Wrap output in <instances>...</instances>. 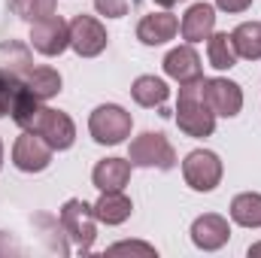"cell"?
Segmentation results:
<instances>
[{
    "label": "cell",
    "mask_w": 261,
    "mask_h": 258,
    "mask_svg": "<svg viewBox=\"0 0 261 258\" xmlns=\"http://www.w3.org/2000/svg\"><path fill=\"white\" fill-rule=\"evenodd\" d=\"M261 255V243H255V246H249V258H255Z\"/></svg>",
    "instance_id": "obj_26"
},
{
    "label": "cell",
    "mask_w": 261,
    "mask_h": 258,
    "mask_svg": "<svg viewBox=\"0 0 261 258\" xmlns=\"http://www.w3.org/2000/svg\"><path fill=\"white\" fill-rule=\"evenodd\" d=\"M203 100L213 110V116L234 119L243 110V91L231 79H203Z\"/></svg>",
    "instance_id": "obj_10"
},
{
    "label": "cell",
    "mask_w": 261,
    "mask_h": 258,
    "mask_svg": "<svg viewBox=\"0 0 261 258\" xmlns=\"http://www.w3.org/2000/svg\"><path fill=\"white\" fill-rule=\"evenodd\" d=\"M34 134H40L52 149H70L73 146V140H76V125H73V119L61 113V110H49V107H40V113L34 116V122H31V128Z\"/></svg>",
    "instance_id": "obj_5"
},
{
    "label": "cell",
    "mask_w": 261,
    "mask_h": 258,
    "mask_svg": "<svg viewBox=\"0 0 261 258\" xmlns=\"http://www.w3.org/2000/svg\"><path fill=\"white\" fill-rule=\"evenodd\" d=\"M94 222H97L94 219V210L85 200H79V197H70L64 207H61V228H64V234L73 237V243L82 252H88L91 243H94V237H97Z\"/></svg>",
    "instance_id": "obj_4"
},
{
    "label": "cell",
    "mask_w": 261,
    "mask_h": 258,
    "mask_svg": "<svg viewBox=\"0 0 261 258\" xmlns=\"http://www.w3.org/2000/svg\"><path fill=\"white\" fill-rule=\"evenodd\" d=\"M130 94L140 107H161L167 97H170V88L164 79L158 76H140L134 85H130Z\"/></svg>",
    "instance_id": "obj_17"
},
{
    "label": "cell",
    "mask_w": 261,
    "mask_h": 258,
    "mask_svg": "<svg viewBox=\"0 0 261 258\" xmlns=\"http://www.w3.org/2000/svg\"><path fill=\"white\" fill-rule=\"evenodd\" d=\"M176 125L189 137H210L216 131V116L203 100V79L179 85V104H176Z\"/></svg>",
    "instance_id": "obj_1"
},
{
    "label": "cell",
    "mask_w": 261,
    "mask_h": 258,
    "mask_svg": "<svg viewBox=\"0 0 261 258\" xmlns=\"http://www.w3.org/2000/svg\"><path fill=\"white\" fill-rule=\"evenodd\" d=\"M228 237H231L228 219L219 216V213H206V216L195 219V225H192V240H195L197 249H203V252L222 249L228 243Z\"/></svg>",
    "instance_id": "obj_11"
},
{
    "label": "cell",
    "mask_w": 261,
    "mask_h": 258,
    "mask_svg": "<svg viewBox=\"0 0 261 258\" xmlns=\"http://www.w3.org/2000/svg\"><path fill=\"white\" fill-rule=\"evenodd\" d=\"M206 55H210V64L216 70H231L237 64V49L231 43V34H210L206 40Z\"/></svg>",
    "instance_id": "obj_21"
},
{
    "label": "cell",
    "mask_w": 261,
    "mask_h": 258,
    "mask_svg": "<svg viewBox=\"0 0 261 258\" xmlns=\"http://www.w3.org/2000/svg\"><path fill=\"white\" fill-rule=\"evenodd\" d=\"M216 6L225 9V12H243V9L252 6V0H216Z\"/></svg>",
    "instance_id": "obj_25"
},
{
    "label": "cell",
    "mask_w": 261,
    "mask_h": 258,
    "mask_svg": "<svg viewBox=\"0 0 261 258\" xmlns=\"http://www.w3.org/2000/svg\"><path fill=\"white\" fill-rule=\"evenodd\" d=\"M179 31V21L176 15L170 12H152V15H143L140 24H137V40L146 43V46H161L167 40H173Z\"/></svg>",
    "instance_id": "obj_12"
},
{
    "label": "cell",
    "mask_w": 261,
    "mask_h": 258,
    "mask_svg": "<svg viewBox=\"0 0 261 258\" xmlns=\"http://www.w3.org/2000/svg\"><path fill=\"white\" fill-rule=\"evenodd\" d=\"M155 3H161V6H173V3H179V0H155Z\"/></svg>",
    "instance_id": "obj_27"
},
{
    "label": "cell",
    "mask_w": 261,
    "mask_h": 258,
    "mask_svg": "<svg viewBox=\"0 0 261 258\" xmlns=\"http://www.w3.org/2000/svg\"><path fill=\"white\" fill-rule=\"evenodd\" d=\"M31 46L40 55H46V58L61 55L70 46V24L61 15H49V18L34 21V28H31Z\"/></svg>",
    "instance_id": "obj_8"
},
{
    "label": "cell",
    "mask_w": 261,
    "mask_h": 258,
    "mask_svg": "<svg viewBox=\"0 0 261 258\" xmlns=\"http://www.w3.org/2000/svg\"><path fill=\"white\" fill-rule=\"evenodd\" d=\"M130 113L122 110L119 104H103L91 113L88 119V131L94 137V143L100 146H119L125 143V137H130Z\"/></svg>",
    "instance_id": "obj_3"
},
{
    "label": "cell",
    "mask_w": 261,
    "mask_h": 258,
    "mask_svg": "<svg viewBox=\"0 0 261 258\" xmlns=\"http://www.w3.org/2000/svg\"><path fill=\"white\" fill-rule=\"evenodd\" d=\"M164 73H167L170 79H176L179 85H182V82L203 79V67H200V58H197V52L192 49V43H189V46H179V49H173V52H167V58H164Z\"/></svg>",
    "instance_id": "obj_13"
},
{
    "label": "cell",
    "mask_w": 261,
    "mask_h": 258,
    "mask_svg": "<svg viewBox=\"0 0 261 258\" xmlns=\"http://www.w3.org/2000/svg\"><path fill=\"white\" fill-rule=\"evenodd\" d=\"M24 85L40 97V100H49L61 91V73L52 70V67H31L28 76H24Z\"/></svg>",
    "instance_id": "obj_19"
},
{
    "label": "cell",
    "mask_w": 261,
    "mask_h": 258,
    "mask_svg": "<svg viewBox=\"0 0 261 258\" xmlns=\"http://www.w3.org/2000/svg\"><path fill=\"white\" fill-rule=\"evenodd\" d=\"M94 6L107 18H122L128 12V0H94Z\"/></svg>",
    "instance_id": "obj_23"
},
{
    "label": "cell",
    "mask_w": 261,
    "mask_h": 258,
    "mask_svg": "<svg viewBox=\"0 0 261 258\" xmlns=\"http://www.w3.org/2000/svg\"><path fill=\"white\" fill-rule=\"evenodd\" d=\"M231 219L243 228H261V194H237L231 200Z\"/></svg>",
    "instance_id": "obj_20"
},
{
    "label": "cell",
    "mask_w": 261,
    "mask_h": 258,
    "mask_svg": "<svg viewBox=\"0 0 261 258\" xmlns=\"http://www.w3.org/2000/svg\"><path fill=\"white\" fill-rule=\"evenodd\" d=\"M128 161L130 167H158V170H170L176 164V152L170 146V140L164 134L146 131L140 137L130 140L128 149Z\"/></svg>",
    "instance_id": "obj_2"
},
{
    "label": "cell",
    "mask_w": 261,
    "mask_h": 258,
    "mask_svg": "<svg viewBox=\"0 0 261 258\" xmlns=\"http://www.w3.org/2000/svg\"><path fill=\"white\" fill-rule=\"evenodd\" d=\"M55 3L58 0H12L15 12L28 21H40V18H49L55 15Z\"/></svg>",
    "instance_id": "obj_22"
},
{
    "label": "cell",
    "mask_w": 261,
    "mask_h": 258,
    "mask_svg": "<svg viewBox=\"0 0 261 258\" xmlns=\"http://www.w3.org/2000/svg\"><path fill=\"white\" fill-rule=\"evenodd\" d=\"M52 152H55V149H52L40 134L24 131V134L15 140V146H12V164H15L18 170H24V173H40V170L49 167Z\"/></svg>",
    "instance_id": "obj_9"
},
{
    "label": "cell",
    "mask_w": 261,
    "mask_h": 258,
    "mask_svg": "<svg viewBox=\"0 0 261 258\" xmlns=\"http://www.w3.org/2000/svg\"><path fill=\"white\" fill-rule=\"evenodd\" d=\"M0 164H3V143H0Z\"/></svg>",
    "instance_id": "obj_28"
},
{
    "label": "cell",
    "mask_w": 261,
    "mask_h": 258,
    "mask_svg": "<svg viewBox=\"0 0 261 258\" xmlns=\"http://www.w3.org/2000/svg\"><path fill=\"white\" fill-rule=\"evenodd\" d=\"M213 28H216V9H213L210 3H195V6L182 15V24H179L182 40H189V43H203V40H210Z\"/></svg>",
    "instance_id": "obj_14"
},
{
    "label": "cell",
    "mask_w": 261,
    "mask_h": 258,
    "mask_svg": "<svg viewBox=\"0 0 261 258\" xmlns=\"http://www.w3.org/2000/svg\"><path fill=\"white\" fill-rule=\"evenodd\" d=\"M182 176L186 183L195 189V192H213L219 183H222V161L216 152H206V149H195L186 155L182 161Z\"/></svg>",
    "instance_id": "obj_6"
},
{
    "label": "cell",
    "mask_w": 261,
    "mask_h": 258,
    "mask_svg": "<svg viewBox=\"0 0 261 258\" xmlns=\"http://www.w3.org/2000/svg\"><path fill=\"white\" fill-rule=\"evenodd\" d=\"M94 210V219L103 222V225H122L130 216V200L122 192H100V200L91 207Z\"/></svg>",
    "instance_id": "obj_16"
},
{
    "label": "cell",
    "mask_w": 261,
    "mask_h": 258,
    "mask_svg": "<svg viewBox=\"0 0 261 258\" xmlns=\"http://www.w3.org/2000/svg\"><path fill=\"white\" fill-rule=\"evenodd\" d=\"M110 252H143V255H155V249L146 246V243H116V246H110Z\"/></svg>",
    "instance_id": "obj_24"
},
{
    "label": "cell",
    "mask_w": 261,
    "mask_h": 258,
    "mask_svg": "<svg viewBox=\"0 0 261 258\" xmlns=\"http://www.w3.org/2000/svg\"><path fill=\"white\" fill-rule=\"evenodd\" d=\"M107 28L91 15H76L70 21V49L79 58H94L107 49Z\"/></svg>",
    "instance_id": "obj_7"
},
{
    "label": "cell",
    "mask_w": 261,
    "mask_h": 258,
    "mask_svg": "<svg viewBox=\"0 0 261 258\" xmlns=\"http://www.w3.org/2000/svg\"><path fill=\"white\" fill-rule=\"evenodd\" d=\"M91 179L100 192H122L130 179V161L128 158H103L97 161Z\"/></svg>",
    "instance_id": "obj_15"
},
{
    "label": "cell",
    "mask_w": 261,
    "mask_h": 258,
    "mask_svg": "<svg viewBox=\"0 0 261 258\" xmlns=\"http://www.w3.org/2000/svg\"><path fill=\"white\" fill-rule=\"evenodd\" d=\"M231 43H234V49H237V58L258 61L261 58V21H243V24L231 34Z\"/></svg>",
    "instance_id": "obj_18"
}]
</instances>
